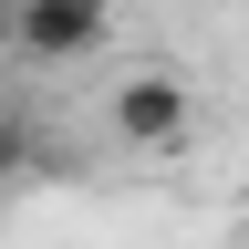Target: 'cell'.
<instances>
[{
    "instance_id": "cell-2",
    "label": "cell",
    "mask_w": 249,
    "mask_h": 249,
    "mask_svg": "<svg viewBox=\"0 0 249 249\" xmlns=\"http://www.w3.org/2000/svg\"><path fill=\"white\" fill-rule=\"evenodd\" d=\"M0 31L21 62H83V52H104L114 0H0Z\"/></svg>"
},
{
    "instance_id": "cell-1",
    "label": "cell",
    "mask_w": 249,
    "mask_h": 249,
    "mask_svg": "<svg viewBox=\"0 0 249 249\" xmlns=\"http://www.w3.org/2000/svg\"><path fill=\"white\" fill-rule=\"evenodd\" d=\"M104 124H114V145L166 156V145H187V124H197V93H187L166 62H145V73H124V83L104 93Z\"/></svg>"
},
{
    "instance_id": "cell-3",
    "label": "cell",
    "mask_w": 249,
    "mask_h": 249,
    "mask_svg": "<svg viewBox=\"0 0 249 249\" xmlns=\"http://www.w3.org/2000/svg\"><path fill=\"white\" fill-rule=\"evenodd\" d=\"M239 249H249V229H239Z\"/></svg>"
}]
</instances>
